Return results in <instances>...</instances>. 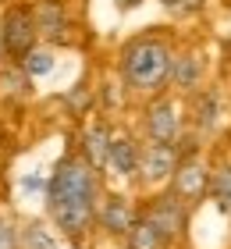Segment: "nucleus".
<instances>
[{
  "mask_svg": "<svg viewBox=\"0 0 231 249\" xmlns=\"http://www.w3.org/2000/svg\"><path fill=\"white\" fill-rule=\"evenodd\" d=\"M206 78V64L199 53H178L175 61H171V82H175L181 93H192V89H199Z\"/></svg>",
  "mask_w": 231,
  "mask_h": 249,
  "instance_id": "obj_11",
  "label": "nucleus"
},
{
  "mask_svg": "<svg viewBox=\"0 0 231 249\" xmlns=\"http://www.w3.org/2000/svg\"><path fill=\"white\" fill-rule=\"evenodd\" d=\"M171 196L185 207H192V203H199L206 192H210V171L199 164V160H185L178 164V171L171 175Z\"/></svg>",
  "mask_w": 231,
  "mask_h": 249,
  "instance_id": "obj_8",
  "label": "nucleus"
},
{
  "mask_svg": "<svg viewBox=\"0 0 231 249\" xmlns=\"http://www.w3.org/2000/svg\"><path fill=\"white\" fill-rule=\"evenodd\" d=\"M146 217L153 221V228L164 235V242L171 246L178 239V235L185 231V224H189V207L185 203H178L171 192H160V196L146 207Z\"/></svg>",
  "mask_w": 231,
  "mask_h": 249,
  "instance_id": "obj_6",
  "label": "nucleus"
},
{
  "mask_svg": "<svg viewBox=\"0 0 231 249\" xmlns=\"http://www.w3.org/2000/svg\"><path fill=\"white\" fill-rule=\"evenodd\" d=\"M124 249H167V242H164V235L153 228V221H149L146 213H139L132 231L124 235Z\"/></svg>",
  "mask_w": 231,
  "mask_h": 249,
  "instance_id": "obj_14",
  "label": "nucleus"
},
{
  "mask_svg": "<svg viewBox=\"0 0 231 249\" xmlns=\"http://www.w3.org/2000/svg\"><path fill=\"white\" fill-rule=\"evenodd\" d=\"M139 153L142 142H135L128 132H110V150H107V171L118 178H135L139 175Z\"/></svg>",
  "mask_w": 231,
  "mask_h": 249,
  "instance_id": "obj_9",
  "label": "nucleus"
},
{
  "mask_svg": "<svg viewBox=\"0 0 231 249\" xmlns=\"http://www.w3.org/2000/svg\"><path fill=\"white\" fill-rule=\"evenodd\" d=\"M32 18H36V32L46 39H53V43H61L68 39V15H64V7L57 4V0H43V4L32 7Z\"/></svg>",
  "mask_w": 231,
  "mask_h": 249,
  "instance_id": "obj_10",
  "label": "nucleus"
},
{
  "mask_svg": "<svg viewBox=\"0 0 231 249\" xmlns=\"http://www.w3.org/2000/svg\"><path fill=\"white\" fill-rule=\"evenodd\" d=\"M210 196L217 203V210L231 217V167H217V171H210Z\"/></svg>",
  "mask_w": 231,
  "mask_h": 249,
  "instance_id": "obj_16",
  "label": "nucleus"
},
{
  "mask_svg": "<svg viewBox=\"0 0 231 249\" xmlns=\"http://www.w3.org/2000/svg\"><path fill=\"white\" fill-rule=\"evenodd\" d=\"M139 221V213L132 207L128 196L121 192H110V196H100V207H96V228H103V235L110 239H124L132 231V224Z\"/></svg>",
  "mask_w": 231,
  "mask_h": 249,
  "instance_id": "obj_5",
  "label": "nucleus"
},
{
  "mask_svg": "<svg viewBox=\"0 0 231 249\" xmlns=\"http://www.w3.org/2000/svg\"><path fill=\"white\" fill-rule=\"evenodd\" d=\"M178 171V150L164 142H142V153H139V182L146 189H157L171 182V175Z\"/></svg>",
  "mask_w": 231,
  "mask_h": 249,
  "instance_id": "obj_4",
  "label": "nucleus"
},
{
  "mask_svg": "<svg viewBox=\"0 0 231 249\" xmlns=\"http://www.w3.org/2000/svg\"><path fill=\"white\" fill-rule=\"evenodd\" d=\"M57 249H75V246H71V242H61V246H57Z\"/></svg>",
  "mask_w": 231,
  "mask_h": 249,
  "instance_id": "obj_20",
  "label": "nucleus"
},
{
  "mask_svg": "<svg viewBox=\"0 0 231 249\" xmlns=\"http://www.w3.org/2000/svg\"><path fill=\"white\" fill-rule=\"evenodd\" d=\"M171 61H175V53L164 39L157 36L132 39L121 50V78L135 93H157L171 82Z\"/></svg>",
  "mask_w": 231,
  "mask_h": 249,
  "instance_id": "obj_2",
  "label": "nucleus"
},
{
  "mask_svg": "<svg viewBox=\"0 0 231 249\" xmlns=\"http://www.w3.org/2000/svg\"><path fill=\"white\" fill-rule=\"evenodd\" d=\"M0 249H21L15 221H11V217H4V213H0Z\"/></svg>",
  "mask_w": 231,
  "mask_h": 249,
  "instance_id": "obj_18",
  "label": "nucleus"
},
{
  "mask_svg": "<svg viewBox=\"0 0 231 249\" xmlns=\"http://www.w3.org/2000/svg\"><path fill=\"white\" fill-rule=\"evenodd\" d=\"M146 135H149V142L175 146V139L181 135V110L175 100L160 96L146 107Z\"/></svg>",
  "mask_w": 231,
  "mask_h": 249,
  "instance_id": "obj_7",
  "label": "nucleus"
},
{
  "mask_svg": "<svg viewBox=\"0 0 231 249\" xmlns=\"http://www.w3.org/2000/svg\"><path fill=\"white\" fill-rule=\"evenodd\" d=\"M100 207V175L78 157H64L46 185V213L61 239H86L96 224Z\"/></svg>",
  "mask_w": 231,
  "mask_h": 249,
  "instance_id": "obj_1",
  "label": "nucleus"
},
{
  "mask_svg": "<svg viewBox=\"0 0 231 249\" xmlns=\"http://www.w3.org/2000/svg\"><path fill=\"white\" fill-rule=\"evenodd\" d=\"M36 18H32V7H11L4 15V25H0V47H4L11 57H25V53L36 47Z\"/></svg>",
  "mask_w": 231,
  "mask_h": 249,
  "instance_id": "obj_3",
  "label": "nucleus"
},
{
  "mask_svg": "<svg viewBox=\"0 0 231 249\" xmlns=\"http://www.w3.org/2000/svg\"><path fill=\"white\" fill-rule=\"evenodd\" d=\"M160 4H164L171 15H189V11H195L203 4V0H160Z\"/></svg>",
  "mask_w": 231,
  "mask_h": 249,
  "instance_id": "obj_19",
  "label": "nucleus"
},
{
  "mask_svg": "<svg viewBox=\"0 0 231 249\" xmlns=\"http://www.w3.org/2000/svg\"><path fill=\"white\" fill-rule=\"evenodd\" d=\"M53 50L50 47H32L25 57H21V71H25V78H43V75H50L53 71Z\"/></svg>",
  "mask_w": 231,
  "mask_h": 249,
  "instance_id": "obj_15",
  "label": "nucleus"
},
{
  "mask_svg": "<svg viewBox=\"0 0 231 249\" xmlns=\"http://www.w3.org/2000/svg\"><path fill=\"white\" fill-rule=\"evenodd\" d=\"M195 121H199V128L206 135H213L217 132V124H221V96L217 93H206L199 100V114H195Z\"/></svg>",
  "mask_w": 231,
  "mask_h": 249,
  "instance_id": "obj_17",
  "label": "nucleus"
},
{
  "mask_svg": "<svg viewBox=\"0 0 231 249\" xmlns=\"http://www.w3.org/2000/svg\"><path fill=\"white\" fill-rule=\"evenodd\" d=\"M18 242H21V249H57L61 235L46 221H29L25 228H18Z\"/></svg>",
  "mask_w": 231,
  "mask_h": 249,
  "instance_id": "obj_13",
  "label": "nucleus"
},
{
  "mask_svg": "<svg viewBox=\"0 0 231 249\" xmlns=\"http://www.w3.org/2000/svg\"><path fill=\"white\" fill-rule=\"evenodd\" d=\"M82 150H86V164L92 171H103L107 167V150H110V128L103 121H92L82 132Z\"/></svg>",
  "mask_w": 231,
  "mask_h": 249,
  "instance_id": "obj_12",
  "label": "nucleus"
}]
</instances>
